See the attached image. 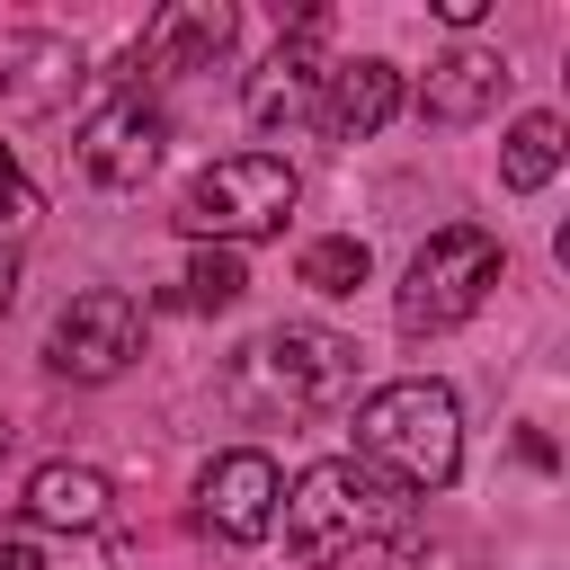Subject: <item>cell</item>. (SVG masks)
<instances>
[{
  "mask_svg": "<svg viewBox=\"0 0 570 570\" xmlns=\"http://www.w3.org/2000/svg\"><path fill=\"white\" fill-rule=\"evenodd\" d=\"M490 285H499V232H481V223H445V232H428V249L410 258L392 312H401L410 338H436V330L472 321V312L490 303Z\"/></svg>",
  "mask_w": 570,
  "mask_h": 570,
  "instance_id": "cell-4",
  "label": "cell"
},
{
  "mask_svg": "<svg viewBox=\"0 0 570 570\" xmlns=\"http://www.w3.org/2000/svg\"><path fill=\"white\" fill-rule=\"evenodd\" d=\"M249 294V267H240V249H214V240H196V258H187V303L196 312H232Z\"/></svg>",
  "mask_w": 570,
  "mask_h": 570,
  "instance_id": "cell-16",
  "label": "cell"
},
{
  "mask_svg": "<svg viewBox=\"0 0 570 570\" xmlns=\"http://www.w3.org/2000/svg\"><path fill=\"white\" fill-rule=\"evenodd\" d=\"M9 303H18V258L0 249V312H9Z\"/></svg>",
  "mask_w": 570,
  "mask_h": 570,
  "instance_id": "cell-19",
  "label": "cell"
},
{
  "mask_svg": "<svg viewBox=\"0 0 570 570\" xmlns=\"http://www.w3.org/2000/svg\"><path fill=\"white\" fill-rule=\"evenodd\" d=\"M27 525H53V534H89L107 517V472L98 463H36L27 481Z\"/></svg>",
  "mask_w": 570,
  "mask_h": 570,
  "instance_id": "cell-13",
  "label": "cell"
},
{
  "mask_svg": "<svg viewBox=\"0 0 570 570\" xmlns=\"http://www.w3.org/2000/svg\"><path fill=\"white\" fill-rule=\"evenodd\" d=\"M499 89H508V62L481 53V45H454V53H436L428 80H419V116H428V125H472V116L499 107Z\"/></svg>",
  "mask_w": 570,
  "mask_h": 570,
  "instance_id": "cell-9",
  "label": "cell"
},
{
  "mask_svg": "<svg viewBox=\"0 0 570 570\" xmlns=\"http://www.w3.org/2000/svg\"><path fill=\"white\" fill-rule=\"evenodd\" d=\"M249 365H258L267 392L294 401V410H321V401H347V392H356V338H338V330H321V321L267 330V338L249 347Z\"/></svg>",
  "mask_w": 570,
  "mask_h": 570,
  "instance_id": "cell-6",
  "label": "cell"
},
{
  "mask_svg": "<svg viewBox=\"0 0 570 570\" xmlns=\"http://www.w3.org/2000/svg\"><path fill=\"white\" fill-rule=\"evenodd\" d=\"M80 169L98 178V187H142L151 178V160H160V142H169V125H160V107L142 98V89H116V98H98L89 116H80Z\"/></svg>",
  "mask_w": 570,
  "mask_h": 570,
  "instance_id": "cell-7",
  "label": "cell"
},
{
  "mask_svg": "<svg viewBox=\"0 0 570 570\" xmlns=\"http://www.w3.org/2000/svg\"><path fill=\"white\" fill-rule=\"evenodd\" d=\"M401 525H410V490L383 481V472L356 463V454H330V463H312V472L285 490V552H294L303 570H338V561L392 543Z\"/></svg>",
  "mask_w": 570,
  "mask_h": 570,
  "instance_id": "cell-1",
  "label": "cell"
},
{
  "mask_svg": "<svg viewBox=\"0 0 570 570\" xmlns=\"http://www.w3.org/2000/svg\"><path fill=\"white\" fill-rule=\"evenodd\" d=\"M0 223H36V187H27V169H18L9 142H0Z\"/></svg>",
  "mask_w": 570,
  "mask_h": 570,
  "instance_id": "cell-17",
  "label": "cell"
},
{
  "mask_svg": "<svg viewBox=\"0 0 570 570\" xmlns=\"http://www.w3.org/2000/svg\"><path fill=\"white\" fill-rule=\"evenodd\" d=\"M356 463H374V472L401 481L410 499H419V490H445L454 463H463L454 392L428 383V374H401V383L365 392V401H356Z\"/></svg>",
  "mask_w": 570,
  "mask_h": 570,
  "instance_id": "cell-2",
  "label": "cell"
},
{
  "mask_svg": "<svg viewBox=\"0 0 570 570\" xmlns=\"http://www.w3.org/2000/svg\"><path fill=\"white\" fill-rule=\"evenodd\" d=\"M294 276H303L312 294H356V285L374 276V249H365L356 232H338V240H312V249L294 258Z\"/></svg>",
  "mask_w": 570,
  "mask_h": 570,
  "instance_id": "cell-15",
  "label": "cell"
},
{
  "mask_svg": "<svg viewBox=\"0 0 570 570\" xmlns=\"http://www.w3.org/2000/svg\"><path fill=\"white\" fill-rule=\"evenodd\" d=\"M294 196H303L294 160H276V151H232V160H214V169H196V178L178 187V232H187V240H214V249H240V240L285 232Z\"/></svg>",
  "mask_w": 570,
  "mask_h": 570,
  "instance_id": "cell-3",
  "label": "cell"
},
{
  "mask_svg": "<svg viewBox=\"0 0 570 570\" xmlns=\"http://www.w3.org/2000/svg\"><path fill=\"white\" fill-rule=\"evenodd\" d=\"M321 80H330V71H321V18H303V27L258 62V80H249V125H294Z\"/></svg>",
  "mask_w": 570,
  "mask_h": 570,
  "instance_id": "cell-11",
  "label": "cell"
},
{
  "mask_svg": "<svg viewBox=\"0 0 570 570\" xmlns=\"http://www.w3.org/2000/svg\"><path fill=\"white\" fill-rule=\"evenodd\" d=\"M0 570H45V561H36V543H0Z\"/></svg>",
  "mask_w": 570,
  "mask_h": 570,
  "instance_id": "cell-18",
  "label": "cell"
},
{
  "mask_svg": "<svg viewBox=\"0 0 570 570\" xmlns=\"http://www.w3.org/2000/svg\"><path fill=\"white\" fill-rule=\"evenodd\" d=\"M276 499H285V481H276V463H267L258 445H232V454H214V463L196 472V525L223 534V543L276 534Z\"/></svg>",
  "mask_w": 570,
  "mask_h": 570,
  "instance_id": "cell-8",
  "label": "cell"
},
{
  "mask_svg": "<svg viewBox=\"0 0 570 570\" xmlns=\"http://www.w3.org/2000/svg\"><path fill=\"white\" fill-rule=\"evenodd\" d=\"M232 53V9L223 0H178L142 36V71H214Z\"/></svg>",
  "mask_w": 570,
  "mask_h": 570,
  "instance_id": "cell-10",
  "label": "cell"
},
{
  "mask_svg": "<svg viewBox=\"0 0 570 570\" xmlns=\"http://www.w3.org/2000/svg\"><path fill=\"white\" fill-rule=\"evenodd\" d=\"M552 169H561V116H517V134H508V151H499V178H508L517 196H534Z\"/></svg>",
  "mask_w": 570,
  "mask_h": 570,
  "instance_id": "cell-14",
  "label": "cell"
},
{
  "mask_svg": "<svg viewBox=\"0 0 570 570\" xmlns=\"http://www.w3.org/2000/svg\"><path fill=\"white\" fill-rule=\"evenodd\" d=\"M392 107H401V71L392 62H338L330 71V98H321V134L330 142H365V134H383L392 125Z\"/></svg>",
  "mask_w": 570,
  "mask_h": 570,
  "instance_id": "cell-12",
  "label": "cell"
},
{
  "mask_svg": "<svg viewBox=\"0 0 570 570\" xmlns=\"http://www.w3.org/2000/svg\"><path fill=\"white\" fill-rule=\"evenodd\" d=\"M134 356H142V303L116 294V285L71 294L62 321H53V338H45V365L71 374V383H107V374H125Z\"/></svg>",
  "mask_w": 570,
  "mask_h": 570,
  "instance_id": "cell-5",
  "label": "cell"
},
{
  "mask_svg": "<svg viewBox=\"0 0 570 570\" xmlns=\"http://www.w3.org/2000/svg\"><path fill=\"white\" fill-rule=\"evenodd\" d=\"M0 454H9V428H0Z\"/></svg>",
  "mask_w": 570,
  "mask_h": 570,
  "instance_id": "cell-20",
  "label": "cell"
}]
</instances>
